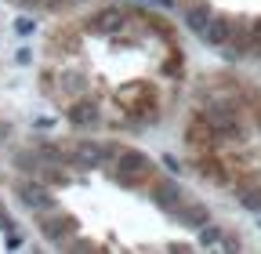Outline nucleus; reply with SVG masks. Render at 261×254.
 I'll use <instances>...</instances> for the list:
<instances>
[{
  "label": "nucleus",
  "instance_id": "4468645a",
  "mask_svg": "<svg viewBox=\"0 0 261 254\" xmlns=\"http://www.w3.org/2000/svg\"><path fill=\"white\" fill-rule=\"evenodd\" d=\"M15 29H18V33H33V22H29V18H18Z\"/></svg>",
  "mask_w": 261,
  "mask_h": 254
},
{
  "label": "nucleus",
  "instance_id": "ddd939ff",
  "mask_svg": "<svg viewBox=\"0 0 261 254\" xmlns=\"http://www.w3.org/2000/svg\"><path fill=\"white\" fill-rule=\"evenodd\" d=\"M200 229H203V236H200V243H203V247H207V243H218V240H221V236H218V229H207V225H200Z\"/></svg>",
  "mask_w": 261,
  "mask_h": 254
},
{
  "label": "nucleus",
  "instance_id": "2eb2a0df",
  "mask_svg": "<svg viewBox=\"0 0 261 254\" xmlns=\"http://www.w3.org/2000/svg\"><path fill=\"white\" fill-rule=\"evenodd\" d=\"M69 4H80V0H69Z\"/></svg>",
  "mask_w": 261,
  "mask_h": 254
},
{
  "label": "nucleus",
  "instance_id": "f257e3e1",
  "mask_svg": "<svg viewBox=\"0 0 261 254\" xmlns=\"http://www.w3.org/2000/svg\"><path fill=\"white\" fill-rule=\"evenodd\" d=\"M113 171H116V182L135 185L142 174H152V160L142 149H120V153H113Z\"/></svg>",
  "mask_w": 261,
  "mask_h": 254
},
{
  "label": "nucleus",
  "instance_id": "7ed1b4c3",
  "mask_svg": "<svg viewBox=\"0 0 261 254\" xmlns=\"http://www.w3.org/2000/svg\"><path fill=\"white\" fill-rule=\"evenodd\" d=\"M120 26H123L120 8H102L98 15H91V22H87V29H94V33H113V29H120Z\"/></svg>",
  "mask_w": 261,
  "mask_h": 254
},
{
  "label": "nucleus",
  "instance_id": "39448f33",
  "mask_svg": "<svg viewBox=\"0 0 261 254\" xmlns=\"http://www.w3.org/2000/svg\"><path fill=\"white\" fill-rule=\"evenodd\" d=\"M200 37H203L207 44H225V40H228V22H225V18H207L203 29H200Z\"/></svg>",
  "mask_w": 261,
  "mask_h": 254
},
{
  "label": "nucleus",
  "instance_id": "0eeeda50",
  "mask_svg": "<svg viewBox=\"0 0 261 254\" xmlns=\"http://www.w3.org/2000/svg\"><path fill=\"white\" fill-rule=\"evenodd\" d=\"M174 211H178V221H185V225H192V229H200V225H207V207H200V204H192V207L178 204Z\"/></svg>",
  "mask_w": 261,
  "mask_h": 254
},
{
  "label": "nucleus",
  "instance_id": "9b49d317",
  "mask_svg": "<svg viewBox=\"0 0 261 254\" xmlns=\"http://www.w3.org/2000/svg\"><path fill=\"white\" fill-rule=\"evenodd\" d=\"M15 164H18L22 171L33 174V171H40V156H37V153H18V156H15Z\"/></svg>",
  "mask_w": 261,
  "mask_h": 254
},
{
  "label": "nucleus",
  "instance_id": "20e7f679",
  "mask_svg": "<svg viewBox=\"0 0 261 254\" xmlns=\"http://www.w3.org/2000/svg\"><path fill=\"white\" fill-rule=\"evenodd\" d=\"M152 200L156 204H163V207H178L181 204V189H178V182H160L156 189H152Z\"/></svg>",
  "mask_w": 261,
  "mask_h": 254
},
{
  "label": "nucleus",
  "instance_id": "423d86ee",
  "mask_svg": "<svg viewBox=\"0 0 261 254\" xmlns=\"http://www.w3.org/2000/svg\"><path fill=\"white\" fill-rule=\"evenodd\" d=\"M69 120H73L76 127L98 123V106H94V102H76V106H69Z\"/></svg>",
  "mask_w": 261,
  "mask_h": 254
},
{
  "label": "nucleus",
  "instance_id": "f03ea898",
  "mask_svg": "<svg viewBox=\"0 0 261 254\" xmlns=\"http://www.w3.org/2000/svg\"><path fill=\"white\" fill-rule=\"evenodd\" d=\"M18 196H22L29 207H44V211L55 204V200H51V193H47L40 182H18Z\"/></svg>",
  "mask_w": 261,
  "mask_h": 254
},
{
  "label": "nucleus",
  "instance_id": "6e6552de",
  "mask_svg": "<svg viewBox=\"0 0 261 254\" xmlns=\"http://www.w3.org/2000/svg\"><path fill=\"white\" fill-rule=\"evenodd\" d=\"M145 98H149V91H145V87H135V91H127V94H123V106L130 109L135 102H145ZM135 113H142V116H145L149 123H156V109H149V106H138Z\"/></svg>",
  "mask_w": 261,
  "mask_h": 254
},
{
  "label": "nucleus",
  "instance_id": "f8f14e48",
  "mask_svg": "<svg viewBox=\"0 0 261 254\" xmlns=\"http://www.w3.org/2000/svg\"><path fill=\"white\" fill-rule=\"evenodd\" d=\"M236 196L243 200V207H250V211H261V193H250V189H236Z\"/></svg>",
  "mask_w": 261,
  "mask_h": 254
},
{
  "label": "nucleus",
  "instance_id": "1a4fd4ad",
  "mask_svg": "<svg viewBox=\"0 0 261 254\" xmlns=\"http://www.w3.org/2000/svg\"><path fill=\"white\" fill-rule=\"evenodd\" d=\"M40 229H44V236L62 240V236H69L65 229H73V225H69V221H62V218H40Z\"/></svg>",
  "mask_w": 261,
  "mask_h": 254
},
{
  "label": "nucleus",
  "instance_id": "9d476101",
  "mask_svg": "<svg viewBox=\"0 0 261 254\" xmlns=\"http://www.w3.org/2000/svg\"><path fill=\"white\" fill-rule=\"evenodd\" d=\"M207 18H211L207 4H200V8H189V11H185V22H189V26L196 29V33H200V29H203V22H207Z\"/></svg>",
  "mask_w": 261,
  "mask_h": 254
},
{
  "label": "nucleus",
  "instance_id": "dca6fc26",
  "mask_svg": "<svg viewBox=\"0 0 261 254\" xmlns=\"http://www.w3.org/2000/svg\"><path fill=\"white\" fill-rule=\"evenodd\" d=\"M0 135H4V131H0Z\"/></svg>",
  "mask_w": 261,
  "mask_h": 254
}]
</instances>
